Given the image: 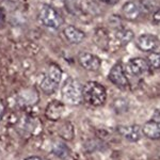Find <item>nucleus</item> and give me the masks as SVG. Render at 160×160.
Masks as SVG:
<instances>
[{"instance_id": "nucleus-1", "label": "nucleus", "mask_w": 160, "mask_h": 160, "mask_svg": "<svg viewBox=\"0 0 160 160\" xmlns=\"http://www.w3.org/2000/svg\"><path fill=\"white\" fill-rule=\"evenodd\" d=\"M83 100L92 107H100L107 100V91L102 84L96 81H88L82 88Z\"/></svg>"}, {"instance_id": "nucleus-2", "label": "nucleus", "mask_w": 160, "mask_h": 160, "mask_svg": "<svg viewBox=\"0 0 160 160\" xmlns=\"http://www.w3.org/2000/svg\"><path fill=\"white\" fill-rule=\"evenodd\" d=\"M62 80V69L60 66L55 63H50L48 68L43 74V77L40 81V89L44 94H53L60 86Z\"/></svg>"}, {"instance_id": "nucleus-3", "label": "nucleus", "mask_w": 160, "mask_h": 160, "mask_svg": "<svg viewBox=\"0 0 160 160\" xmlns=\"http://www.w3.org/2000/svg\"><path fill=\"white\" fill-rule=\"evenodd\" d=\"M82 87L76 79L68 77L63 82L61 89V94L63 99L71 105H79L83 100L82 96Z\"/></svg>"}, {"instance_id": "nucleus-4", "label": "nucleus", "mask_w": 160, "mask_h": 160, "mask_svg": "<svg viewBox=\"0 0 160 160\" xmlns=\"http://www.w3.org/2000/svg\"><path fill=\"white\" fill-rule=\"evenodd\" d=\"M38 19L43 26L53 30L61 28L64 22V19L60 13L57 11L55 8L48 6V4H44L41 7L38 14Z\"/></svg>"}, {"instance_id": "nucleus-5", "label": "nucleus", "mask_w": 160, "mask_h": 160, "mask_svg": "<svg viewBox=\"0 0 160 160\" xmlns=\"http://www.w3.org/2000/svg\"><path fill=\"white\" fill-rule=\"evenodd\" d=\"M108 78L120 90L126 91V90H128L130 88V83H129V80H128L127 74H126L125 68H124V66L121 63H117L112 66V68L110 69Z\"/></svg>"}, {"instance_id": "nucleus-6", "label": "nucleus", "mask_w": 160, "mask_h": 160, "mask_svg": "<svg viewBox=\"0 0 160 160\" xmlns=\"http://www.w3.org/2000/svg\"><path fill=\"white\" fill-rule=\"evenodd\" d=\"M78 63L81 68L89 72H97L102 66V60L97 56L88 51H81L77 57Z\"/></svg>"}, {"instance_id": "nucleus-7", "label": "nucleus", "mask_w": 160, "mask_h": 160, "mask_svg": "<svg viewBox=\"0 0 160 160\" xmlns=\"http://www.w3.org/2000/svg\"><path fill=\"white\" fill-rule=\"evenodd\" d=\"M138 49L144 52H153L160 46V41L158 38L153 34H142L135 41Z\"/></svg>"}, {"instance_id": "nucleus-8", "label": "nucleus", "mask_w": 160, "mask_h": 160, "mask_svg": "<svg viewBox=\"0 0 160 160\" xmlns=\"http://www.w3.org/2000/svg\"><path fill=\"white\" fill-rule=\"evenodd\" d=\"M151 71L148 65V62L146 59L143 58H133L130 59L127 63V68H126V72H128L132 76L141 77L148 74V72Z\"/></svg>"}, {"instance_id": "nucleus-9", "label": "nucleus", "mask_w": 160, "mask_h": 160, "mask_svg": "<svg viewBox=\"0 0 160 160\" xmlns=\"http://www.w3.org/2000/svg\"><path fill=\"white\" fill-rule=\"evenodd\" d=\"M118 132L124 139L130 142H138L144 136L143 129L139 125H121L117 128Z\"/></svg>"}, {"instance_id": "nucleus-10", "label": "nucleus", "mask_w": 160, "mask_h": 160, "mask_svg": "<svg viewBox=\"0 0 160 160\" xmlns=\"http://www.w3.org/2000/svg\"><path fill=\"white\" fill-rule=\"evenodd\" d=\"M144 9L141 3L137 1H128L122 7V14L127 20H137L143 15Z\"/></svg>"}, {"instance_id": "nucleus-11", "label": "nucleus", "mask_w": 160, "mask_h": 160, "mask_svg": "<svg viewBox=\"0 0 160 160\" xmlns=\"http://www.w3.org/2000/svg\"><path fill=\"white\" fill-rule=\"evenodd\" d=\"M62 34H63L64 38L71 44H80L82 41L86 38V33L79 28L75 27V26L68 25L63 28L62 30Z\"/></svg>"}, {"instance_id": "nucleus-12", "label": "nucleus", "mask_w": 160, "mask_h": 160, "mask_svg": "<svg viewBox=\"0 0 160 160\" xmlns=\"http://www.w3.org/2000/svg\"><path fill=\"white\" fill-rule=\"evenodd\" d=\"M63 111H64V105L61 102H59V100H52L46 107L45 115L48 120L56 122V121H58L61 118Z\"/></svg>"}, {"instance_id": "nucleus-13", "label": "nucleus", "mask_w": 160, "mask_h": 160, "mask_svg": "<svg viewBox=\"0 0 160 160\" xmlns=\"http://www.w3.org/2000/svg\"><path fill=\"white\" fill-rule=\"evenodd\" d=\"M133 40V33L129 29L123 27H118L113 33V41L120 46H125Z\"/></svg>"}, {"instance_id": "nucleus-14", "label": "nucleus", "mask_w": 160, "mask_h": 160, "mask_svg": "<svg viewBox=\"0 0 160 160\" xmlns=\"http://www.w3.org/2000/svg\"><path fill=\"white\" fill-rule=\"evenodd\" d=\"M143 129V133L145 137L152 140H158L160 139V122H156V121H148L144 124L142 127Z\"/></svg>"}, {"instance_id": "nucleus-15", "label": "nucleus", "mask_w": 160, "mask_h": 160, "mask_svg": "<svg viewBox=\"0 0 160 160\" xmlns=\"http://www.w3.org/2000/svg\"><path fill=\"white\" fill-rule=\"evenodd\" d=\"M59 135H60L64 140H72L74 138V127L71 122H64L61 125L59 129Z\"/></svg>"}, {"instance_id": "nucleus-16", "label": "nucleus", "mask_w": 160, "mask_h": 160, "mask_svg": "<svg viewBox=\"0 0 160 160\" xmlns=\"http://www.w3.org/2000/svg\"><path fill=\"white\" fill-rule=\"evenodd\" d=\"M53 153L55 155H57L58 157H60L62 159H66L71 154V151H69L68 146L66 145L65 143L63 142H58L53 145V148H52Z\"/></svg>"}, {"instance_id": "nucleus-17", "label": "nucleus", "mask_w": 160, "mask_h": 160, "mask_svg": "<svg viewBox=\"0 0 160 160\" xmlns=\"http://www.w3.org/2000/svg\"><path fill=\"white\" fill-rule=\"evenodd\" d=\"M148 62L151 69H159L160 68V53L159 52H151L148 57Z\"/></svg>"}, {"instance_id": "nucleus-18", "label": "nucleus", "mask_w": 160, "mask_h": 160, "mask_svg": "<svg viewBox=\"0 0 160 160\" xmlns=\"http://www.w3.org/2000/svg\"><path fill=\"white\" fill-rule=\"evenodd\" d=\"M113 108L115 109L117 113H123L125 111H127L128 109V102L126 99L120 98V99H115L114 104H113Z\"/></svg>"}, {"instance_id": "nucleus-19", "label": "nucleus", "mask_w": 160, "mask_h": 160, "mask_svg": "<svg viewBox=\"0 0 160 160\" xmlns=\"http://www.w3.org/2000/svg\"><path fill=\"white\" fill-rule=\"evenodd\" d=\"M154 24H160V9L157 10L153 13V16H152Z\"/></svg>"}, {"instance_id": "nucleus-20", "label": "nucleus", "mask_w": 160, "mask_h": 160, "mask_svg": "<svg viewBox=\"0 0 160 160\" xmlns=\"http://www.w3.org/2000/svg\"><path fill=\"white\" fill-rule=\"evenodd\" d=\"M4 25H6V15H4V12L0 9V29H2Z\"/></svg>"}, {"instance_id": "nucleus-21", "label": "nucleus", "mask_w": 160, "mask_h": 160, "mask_svg": "<svg viewBox=\"0 0 160 160\" xmlns=\"http://www.w3.org/2000/svg\"><path fill=\"white\" fill-rule=\"evenodd\" d=\"M4 112H6V106H4V102L0 99V122L4 117Z\"/></svg>"}, {"instance_id": "nucleus-22", "label": "nucleus", "mask_w": 160, "mask_h": 160, "mask_svg": "<svg viewBox=\"0 0 160 160\" xmlns=\"http://www.w3.org/2000/svg\"><path fill=\"white\" fill-rule=\"evenodd\" d=\"M25 160H49L47 158H44V157H40V156H31L26 158Z\"/></svg>"}, {"instance_id": "nucleus-23", "label": "nucleus", "mask_w": 160, "mask_h": 160, "mask_svg": "<svg viewBox=\"0 0 160 160\" xmlns=\"http://www.w3.org/2000/svg\"><path fill=\"white\" fill-rule=\"evenodd\" d=\"M99 2H102V3H111V2L113 1V0H98Z\"/></svg>"}]
</instances>
